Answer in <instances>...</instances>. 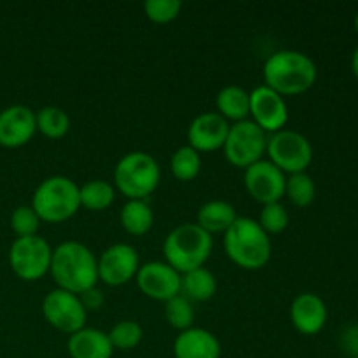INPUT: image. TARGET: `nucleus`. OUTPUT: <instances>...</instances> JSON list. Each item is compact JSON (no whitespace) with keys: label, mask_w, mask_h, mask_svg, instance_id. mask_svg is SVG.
<instances>
[{"label":"nucleus","mask_w":358,"mask_h":358,"mask_svg":"<svg viewBox=\"0 0 358 358\" xmlns=\"http://www.w3.org/2000/svg\"><path fill=\"white\" fill-rule=\"evenodd\" d=\"M80 303H83L84 310L86 311H96L103 306L105 303V296H103V290L98 289V287H91L87 289L86 292L80 294Z\"/></svg>","instance_id":"34"},{"label":"nucleus","mask_w":358,"mask_h":358,"mask_svg":"<svg viewBox=\"0 0 358 358\" xmlns=\"http://www.w3.org/2000/svg\"><path fill=\"white\" fill-rule=\"evenodd\" d=\"M173 355L175 358H220L222 346L213 332L192 325L175 338Z\"/></svg>","instance_id":"18"},{"label":"nucleus","mask_w":358,"mask_h":358,"mask_svg":"<svg viewBox=\"0 0 358 358\" xmlns=\"http://www.w3.org/2000/svg\"><path fill=\"white\" fill-rule=\"evenodd\" d=\"M201 154L189 145L178 147L170 159V170L180 182H191L201 171Z\"/></svg>","instance_id":"26"},{"label":"nucleus","mask_w":358,"mask_h":358,"mask_svg":"<svg viewBox=\"0 0 358 358\" xmlns=\"http://www.w3.org/2000/svg\"><path fill=\"white\" fill-rule=\"evenodd\" d=\"M41 227V219L35 210L28 205H21L10 213V229L17 238L35 236Z\"/></svg>","instance_id":"31"},{"label":"nucleus","mask_w":358,"mask_h":358,"mask_svg":"<svg viewBox=\"0 0 358 358\" xmlns=\"http://www.w3.org/2000/svg\"><path fill=\"white\" fill-rule=\"evenodd\" d=\"M30 206L41 222H65L80 210L79 185L65 175H52L37 185Z\"/></svg>","instance_id":"5"},{"label":"nucleus","mask_w":358,"mask_h":358,"mask_svg":"<svg viewBox=\"0 0 358 358\" xmlns=\"http://www.w3.org/2000/svg\"><path fill=\"white\" fill-rule=\"evenodd\" d=\"M224 250L241 269L257 271L271 259V238L259 226L257 220L238 215L224 233Z\"/></svg>","instance_id":"3"},{"label":"nucleus","mask_w":358,"mask_h":358,"mask_svg":"<svg viewBox=\"0 0 358 358\" xmlns=\"http://www.w3.org/2000/svg\"><path fill=\"white\" fill-rule=\"evenodd\" d=\"M42 315L51 327L69 336L86 327L87 311L84 310L80 297L58 287L45 294L42 301Z\"/></svg>","instance_id":"10"},{"label":"nucleus","mask_w":358,"mask_h":358,"mask_svg":"<svg viewBox=\"0 0 358 358\" xmlns=\"http://www.w3.org/2000/svg\"><path fill=\"white\" fill-rule=\"evenodd\" d=\"M49 273L58 289L80 296L91 287H96L98 259L80 241H63L52 248Z\"/></svg>","instance_id":"2"},{"label":"nucleus","mask_w":358,"mask_h":358,"mask_svg":"<svg viewBox=\"0 0 358 358\" xmlns=\"http://www.w3.org/2000/svg\"><path fill=\"white\" fill-rule=\"evenodd\" d=\"M250 121H254L264 133L285 129L289 122V107L282 94L273 91L266 84L250 91Z\"/></svg>","instance_id":"13"},{"label":"nucleus","mask_w":358,"mask_h":358,"mask_svg":"<svg viewBox=\"0 0 358 358\" xmlns=\"http://www.w3.org/2000/svg\"><path fill=\"white\" fill-rule=\"evenodd\" d=\"M229 121L219 112H203L196 115L187 128V145L203 152H215L222 149L229 133Z\"/></svg>","instance_id":"15"},{"label":"nucleus","mask_w":358,"mask_h":358,"mask_svg":"<svg viewBox=\"0 0 358 358\" xmlns=\"http://www.w3.org/2000/svg\"><path fill=\"white\" fill-rule=\"evenodd\" d=\"M107 334L112 343V348L122 350V352H128V350L136 348V346L142 343V338H143L142 327L133 320L117 322V324H115L114 327L110 329V332H107Z\"/></svg>","instance_id":"29"},{"label":"nucleus","mask_w":358,"mask_h":358,"mask_svg":"<svg viewBox=\"0 0 358 358\" xmlns=\"http://www.w3.org/2000/svg\"><path fill=\"white\" fill-rule=\"evenodd\" d=\"M213 250L212 234L206 233L198 224L184 222L171 229L164 238V262L180 275L203 268Z\"/></svg>","instance_id":"4"},{"label":"nucleus","mask_w":358,"mask_h":358,"mask_svg":"<svg viewBox=\"0 0 358 358\" xmlns=\"http://www.w3.org/2000/svg\"><path fill=\"white\" fill-rule=\"evenodd\" d=\"M80 206L91 212L107 210L115 199V187L107 180H90L79 187Z\"/></svg>","instance_id":"25"},{"label":"nucleus","mask_w":358,"mask_h":358,"mask_svg":"<svg viewBox=\"0 0 358 358\" xmlns=\"http://www.w3.org/2000/svg\"><path fill=\"white\" fill-rule=\"evenodd\" d=\"M327 318V304L313 292L299 294L290 304V322L304 336H315L324 331Z\"/></svg>","instance_id":"17"},{"label":"nucleus","mask_w":358,"mask_h":358,"mask_svg":"<svg viewBox=\"0 0 358 358\" xmlns=\"http://www.w3.org/2000/svg\"><path fill=\"white\" fill-rule=\"evenodd\" d=\"M159 182V163L143 150L124 154L114 168L115 189L128 199H147Z\"/></svg>","instance_id":"6"},{"label":"nucleus","mask_w":358,"mask_h":358,"mask_svg":"<svg viewBox=\"0 0 358 358\" xmlns=\"http://www.w3.org/2000/svg\"><path fill=\"white\" fill-rule=\"evenodd\" d=\"M353 27H355V31L358 34V13L355 14V20H353Z\"/></svg>","instance_id":"36"},{"label":"nucleus","mask_w":358,"mask_h":358,"mask_svg":"<svg viewBox=\"0 0 358 358\" xmlns=\"http://www.w3.org/2000/svg\"><path fill=\"white\" fill-rule=\"evenodd\" d=\"M140 269V255L129 243H114L98 257V282L121 287L135 280Z\"/></svg>","instance_id":"11"},{"label":"nucleus","mask_w":358,"mask_h":358,"mask_svg":"<svg viewBox=\"0 0 358 358\" xmlns=\"http://www.w3.org/2000/svg\"><path fill=\"white\" fill-rule=\"evenodd\" d=\"M266 147H268V133L262 131L254 121L245 119L231 124L222 150L226 159L233 166L247 170L254 163L264 159Z\"/></svg>","instance_id":"8"},{"label":"nucleus","mask_w":358,"mask_h":358,"mask_svg":"<svg viewBox=\"0 0 358 358\" xmlns=\"http://www.w3.org/2000/svg\"><path fill=\"white\" fill-rule=\"evenodd\" d=\"M164 318L171 327L178 329L180 332L191 329L194 322V306L187 297L178 294L164 303Z\"/></svg>","instance_id":"28"},{"label":"nucleus","mask_w":358,"mask_h":358,"mask_svg":"<svg viewBox=\"0 0 358 358\" xmlns=\"http://www.w3.org/2000/svg\"><path fill=\"white\" fill-rule=\"evenodd\" d=\"M52 248L42 236L16 238L9 248V264L14 275L24 282H37L51 268Z\"/></svg>","instance_id":"9"},{"label":"nucleus","mask_w":358,"mask_h":358,"mask_svg":"<svg viewBox=\"0 0 358 358\" xmlns=\"http://www.w3.org/2000/svg\"><path fill=\"white\" fill-rule=\"evenodd\" d=\"M352 70H353V76L358 79V45L355 48V51H353V56H352Z\"/></svg>","instance_id":"35"},{"label":"nucleus","mask_w":358,"mask_h":358,"mask_svg":"<svg viewBox=\"0 0 358 358\" xmlns=\"http://www.w3.org/2000/svg\"><path fill=\"white\" fill-rule=\"evenodd\" d=\"M215 107L226 121H245L250 117V93L236 84L224 86L215 96Z\"/></svg>","instance_id":"21"},{"label":"nucleus","mask_w":358,"mask_h":358,"mask_svg":"<svg viewBox=\"0 0 358 358\" xmlns=\"http://www.w3.org/2000/svg\"><path fill=\"white\" fill-rule=\"evenodd\" d=\"M238 219L236 208L224 199H212L199 206L196 224L210 234L226 233L231 224Z\"/></svg>","instance_id":"20"},{"label":"nucleus","mask_w":358,"mask_h":358,"mask_svg":"<svg viewBox=\"0 0 358 358\" xmlns=\"http://www.w3.org/2000/svg\"><path fill=\"white\" fill-rule=\"evenodd\" d=\"M268 159L285 175L303 173L313 161V147L310 140L294 129H280L268 135L266 147Z\"/></svg>","instance_id":"7"},{"label":"nucleus","mask_w":358,"mask_h":358,"mask_svg":"<svg viewBox=\"0 0 358 358\" xmlns=\"http://www.w3.org/2000/svg\"><path fill=\"white\" fill-rule=\"evenodd\" d=\"M182 10L180 0H147L143 3V13L150 21L157 24H166L177 20Z\"/></svg>","instance_id":"32"},{"label":"nucleus","mask_w":358,"mask_h":358,"mask_svg":"<svg viewBox=\"0 0 358 358\" xmlns=\"http://www.w3.org/2000/svg\"><path fill=\"white\" fill-rule=\"evenodd\" d=\"M339 341H341V348L345 350L350 357L358 358V324L345 327V331L341 332Z\"/></svg>","instance_id":"33"},{"label":"nucleus","mask_w":358,"mask_h":358,"mask_svg":"<svg viewBox=\"0 0 358 358\" xmlns=\"http://www.w3.org/2000/svg\"><path fill=\"white\" fill-rule=\"evenodd\" d=\"M37 133L35 112L27 105H9L0 110V145L6 149L23 147Z\"/></svg>","instance_id":"16"},{"label":"nucleus","mask_w":358,"mask_h":358,"mask_svg":"<svg viewBox=\"0 0 358 358\" xmlns=\"http://www.w3.org/2000/svg\"><path fill=\"white\" fill-rule=\"evenodd\" d=\"M257 222L268 234H280L289 227V210H287L285 205H282L280 201L269 203V205L262 206Z\"/></svg>","instance_id":"30"},{"label":"nucleus","mask_w":358,"mask_h":358,"mask_svg":"<svg viewBox=\"0 0 358 358\" xmlns=\"http://www.w3.org/2000/svg\"><path fill=\"white\" fill-rule=\"evenodd\" d=\"M262 76L266 86L285 98L310 91L318 79V69L304 52L282 49L266 58Z\"/></svg>","instance_id":"1"},{"label":"nucleus","mask_w":358,"mask_h":358,"mask_svg":"<svg viewBox=\"0 0 358 358\" xmlns=\"http://www.w3.org/2000/svg\"><path fill=\"white\" fill-rule=\"evenodd\" d=\"M285 196L297 208L310 206L315 201V198H317V184H315L313 177L308 175L306 171L287 175Z\"/></svg>","instance_id":"27"},{"label":"nucleus","mask_w":358,"mask_h":358,"mask_svg":"<svg viewBox=\"0 0 358 358\" xmlns=\"http://www.w3.org/2000/svg\"><path fill=\"white\" fill-rule=\"evenodd\" d=\"M243 184L248 194L264 206L285 196L287 175L269 159H261L245 170Z\"/></svg>","instance_id":"12"},{"label":"nucleus","mask_w":358,"mask_h":358,"mask_svg":"<svg viewBox=\"0 0 358 358\" xmlns=\"http://www.w3.org/2000/svg\"><path fill=\"white\" fill-rule=\"evenodd\" d=\"M136 285L149 299L166 303L180 294L182 275L164 261H152L140 264L135 276Z\"/></svg>","instance_id":"14"},{"label":"nucleus","mask_w":358,"mask_h":358,"mask_svg":"<svg viewBox=\"0 0 358 358\" xmlns=\"http://www.w3.org/2000/svg\"><path fill=\"white\" fill-rule=\"evenodd\" d=\"M180 294L191 303H205L217 294V278L205 266L182 275Z\"/></svg>","instance_id":"22"},{"label":"nucleus","mask_w":358,"mask_h":358,"mask_svg":"<svg viewBox=\"0 0 358 358\" xmlns=\"http://www.w3.org/2000/svg\"><path fill=\"white\" fill-rule=\"evenodd\" d=\"M66 350L72 358H112L114 353L107 332L91 327L70 334Z\"/></svg>","instance_id":"19"},{"label":"nucleus","mask_w":358,"mask_h":358,"mask_svg":"<svg viewBox=\"0 0 358 358\" xmlns=\"http://www.w3.org/2000/svg\"><path fill=\"white\" fill-rule=\"evenodd\" d=\"M35 122H37V131L51 140L63 138L70 129L69 114L56 105H45L35 112Z\"/></svg>","instance_id":"24"},{"label":"nucleus","mask_w":358,"mask_h":358,"mask_svg":"<svg viewBox=\"0 0 358 358\" xmlns=\"http://www.w3.org/2000/svg\"><path fill=\"white\" fill-rule=\"evenodd\" d=\"M119 219L126 233L131 236H143L154 226V212L147 199H128Z\"/></svg>","instance_id":"23"}]
</instances>
